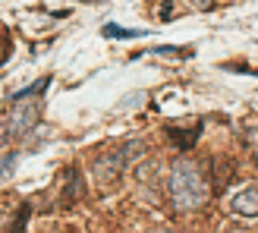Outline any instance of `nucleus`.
I'll return each instance as SVG.
<instances>
[{"label":"nucleus","instance_id":"1","mask_svg":"<svg viewBox=\"0 0 258 233\" xmlns=\"http://www.w3.org/2000/svg\"><path fill=\"white\" fill-rule=\"evenodd\" d=\"M167 192H170L173 208L179 211H192L202 208L208 202V180H205L202 167L189 158H179L170 164V173H167Z\"/></svg>","mask_w":258,"mask_h":233},{"label":"nucleus","instance_id":"2","mask_svg":"<svg viewBox=\"0 0 258 233\" xmlns=\"http://www.w3.org/2000/svg\"><path fill=\"white\" fill-rule=\"evenodd\" d=\"M44 88H47V79H38L35 85L22 88L19 95H13L16 107H13L10 120H7V136H10V139H25V136H29L32 129L38 126V116H41V98L32 101V95L44 92Z\"/></svg>","mask_w":258,"mask_h":233},{"label":"nucleus","instance_id":"3","mask_svg":"<svg viewBox=\"0 0 258 233\" xmlns=\"http://www.w3.org/2000/svg\"><path fill=\"white\" fill-rule=\"evenodd\" d=\"M145 148H142V142H126V145H120V148H113V151H107V154H101V158L95 161V177L101 180V183H107V180H113V177H120L123 170H126V164L136 158V154H142Z\"/></svg>","mask_w":258,"mask_h":233},{"label":"nucleus","instance_id":"4","mask_svg":"<svg viewBox=\"0 0 258 233\" xmlns=\"http://www.w3.org/2000/svg\"><path fill=\"white\" fill-rule=\"evenodd\" d=\"M230 208L236 214H242V217H258V186L239 189L233 196V202H230Z\"/></svg>","mask_w":258,"mask_h":233},{"label":"nucleus","instance_id":"5","mask_svg":"<svg viewBox=\"0 0 258 233\" xmlns=\"http://www.w3.org/2000/svg\"><path fill=\"white\" fill-rule=\"evenodd\" d=\"M104 35L107 38H139V29H117V25H104Z\"/></svg>","mask_w":258,"mask_h":233},{"label":"nucleus","instance_id":"6","mask_svg":"<svg viewBox=\"0 0 258 233\" xmlns=\"http://www.w3.org/2000/svg\"><path fill=\"white\" fill-rule=\"evenodd\" d=\"M148 233H167V230H164V227H158V230H148Z\"/></svg>","mask_w":258,"mask_h":233},{"label":"nucleus","instance_id":"7","mask_svg":"<svg viewBox=\"0 0 258 233\" xmlns=\"http://www.w3.org/2000/svg\"><path fill=\"white\" fill-rule=\"evenodd\" d=\"M0 60H4V41H0Z\"/></svg>","mask_w":258,"mask_h":233},{"label":"nucleus","instance_id":"8","mask_svg":"<svg viewBox=\"0 0 258 233\" xmlns=\"http://www.w3.org/2000/svg\"><path fill=\"white\" fill-rule=\"evenodd\" d=\"M230 233H242V230H230Z\"/></svg>","mask_w":258,"mask_h":233}]
</instances>
